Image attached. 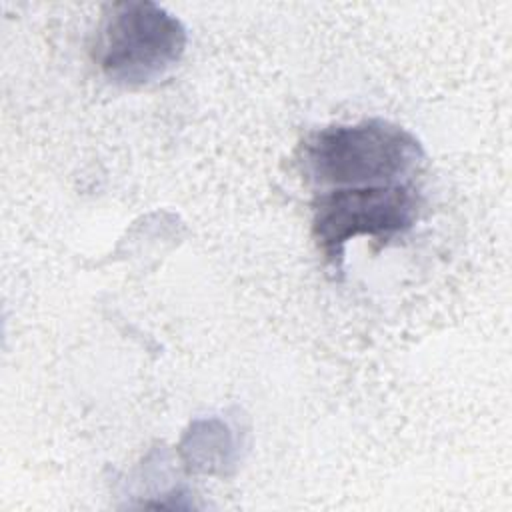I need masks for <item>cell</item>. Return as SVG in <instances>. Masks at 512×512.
I'll return each mask as SVG.
<instances>
[{"label": "cell", "instance_id": "obj_2", "mask_svg": "<svg viewBox=\"0 0 512 512\" xmlns=\"http://www.w3.org/2000/svg\"><path fill=\"white\" fill-rule=\"evenodd\" d=\"M186 42L184 24L166 8L148 0H128L112 4L96 60L108 80L144 86L180 62Z\"/></svg>", "mask_w": 512, "mask_h": 512}, {"label": "cell", "instance_id": "obj_3", "mask_svg": "<svg viewBox=\"0 0 512 512\" xmlns=\"http://www.w3.org/2000/svg\"><path fill=\"white\" fill-rule=\"evenodd\" d=\"M418 210L420 198L406 184L332 188L314 200L312 236L324 258L340 270L348 240H392L414 226Z\"/></svg>", "mask_w": 512, "mask_h": 512}, {"label": "cell", "instance_id": "obj_1", "mask_svg": "<svg viewBox=\"0 0 512 512\" xmlns=\"http://www.w3.org/2000/svg\"><path fill=\"white\" fill-rule=\"evenodd\" d=\"M424 160L420 142L388 120L336 124L304 144V166L314 182L332 188L400 184Z\"/></svg>", "mask_w": 512, "mask_h": 512}]
</instances>
